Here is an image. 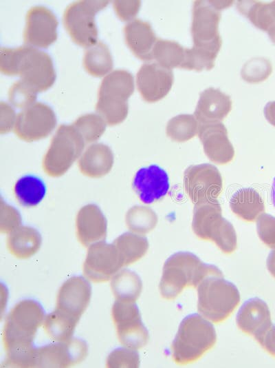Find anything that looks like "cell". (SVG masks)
<instances>
[{
	"instance_id": "60d3db41",
	"label": "cell",
	"mask_w": 275,
	"mask_h": 368,
	"mask_svg": "<svg viewBox=\"0 0 275 368\" xmlns=\"http://www.w3.org/2000/svg\"><path fill=\"white\" fill-rule=\"evenodd\" d=\"M36 93L21 80L14 83L9 90V100L16 108H26L36 99Z\"/></svg>"
},
{
	"instance_id": "cb8c5ba5",
	"label": "cell",
	"mask_w": 275,
	"mask_h": 368,
	"mask_svg": "<svg viewBox=\"0 0 275 368\" xmlns=\"http://www.w3.org/2000/svg\"><path fill=\"white\" fill-rule=\"evenodd\" d=\"M125 41L135 57L143 61L153 59L152 52L157 40L151 24L135 19L124 28Z\"/></svg>"
},
{
	"instance_id": "484cf974",
	"label": "cell",
	"mask_w": 275,
	"mask_h": 368,
	"mask_svg": "<svg viewBox=\"0 0 275 368\" xmlns=\"http://www.w3.org/2000/svg\"><path fill=\"white\" fill-rule=\"evenodd\" d=\"M231 210L247 222H253L264 213L265 204L262 197L253 188L237 190L230 201Z\"/></svg>"
},
{
	"instance_id": "681fc988",
	"label": "cell",
	"mask_w": 275,
	"mask_h": 368,
	"mask_svg": "<svg viewBox=\"0 0 275 368\" xmlns=\"http://www.w3.org/2000/svg\"><path fill=\"white\" fill-rule=\"evenodd\" d=\"M270 39L275 43V24L267 31Z\"/></svg>"
},
{
	"instance_id": "277c9868",
	"label": "cell",
	"mask_w": 275,
	"mask_h": 368,
	"mask_svg": "<svg viewBox=\"0 0 275 368\" xmlns=\"http://www.w3.org/2000/svg\"><path fill=\"white\" fill-rule=\"evenodd\" d=\"M217 341L213 325L201 316L192 314L181 322L172 343V358L175 363L187 365L199 360Z\"/></svg>"
},
{
	"instance_id": "4dcf8cb0",
	"label": "cell",
	"mask_w": 275,
	"mask_h": 368,
	"mask_svg": "<svg viewBox=\"0 0 275 368\" xmlns=\"http://www.w3.org/2000/svg\"><path fill=\"white\" fill-rule=\"evenodd\" d=\"M83 65L92 76L101 77L113 68V59L108 46L99 41L89 47L85 52Z\"/></svg>"
},
{
	"instance_id": "7a4b0ae2",
	"label": "cell",
	"mask_w": 275,
	"mask_h": 368,
	"mask_svg": "<svg viewBox=\"0 0 275 368\" xmlns=\"http://www.w3.org/2000/svg\"><path fill=\"white\" fill-rule=\"evenodd\" d=\"M45 317L44 309L38 302L25 299L17 303L8 314L3 329L6 355L33 349L34 339Z\"/></svg>"
},
{
	"instance_id": "ac0fdd59",
	"label": "cell",
	"mask_w": 275,
	"mask_h": 368,
	"mask_svg": "<svg viewBox=\"0 0 275 368\" xmlns=\"http://www.w3.org/2000/svg\"><path fill=\"white\" fill-rule=\"evenodd\" d=\"M174 81L171 70L157 63H146L140 68L136 76L138 90L142 99L148 103L157 102L170 92Z\"/></svg>"
},
{
	"instance_id": "4fadbf2b",
	"label": "cell",
	"mask_w": 275,
	"mask_h": 368,
	"mask_svg": "<svg viewBox=\"0 0 275 368\" xmlns=\"http://www.w3.org/2000/svg\"><path fill=\"white\" fill-rule=\"evenodd\" d=\"M124 266L114 244H108L102 241L89 246L83 265V272L89 280L102 283L112 278Z\"/></svg>"
},
{
	"instance_id": "f907efd6",
	"label": "cell",
	"mask_w": 275,
	"mask_h": 368,
	"mask_svg": "<svg viewBox=\"0 0 275 368\" xmlns=\"http://www.w3.org/2000/svg\"><path fill=\"white\" fill-rule=\"evenodd\" d=\"M271 198H272V203L274 206L275 207V177L274 178L272 186Z\"/></svg>"
},
{
	"instance_id": "30bf717a",
	"label": "cell",
	"mask_w": 275,
	"mask_h": 368,
	"mask_svg": "<svg viewBox=\"0 0 275 368\" xmlns=\"http://www.w3.org/2000/svg\"><path fill=\"white\" fill-rule=\"evenodd\" d=\"M221 10L217 1L194 2L191 25L193 46L219 53L222 44L219 32Z\"/></svg>"
},
{
	"instance_id": "7402d4cb",
	"label": "cell",
	"mask_w": 275,
	"mask_h": 368,
	"mask_svg": "<svg viewBox=\"0 0 275 368\" xmlns=\"http://www.w3.org/2000/svg\"><path fill=\"white\" fill-rule=\"evenodd\" d=\"M231 110L230 96L219 89L208 88L200 94L195 116L199 123L221 122Z\"/></svg>"
},
{
	"instance_id": "5bb4252c",
	"label": "cell",
	"mask_w": 275,
	"mask_h": 368,
	"mask_svg": "<svg viewBox=\"0 0 275 368\" xmlns=\"http://www.w3.org/2000/svg\"><path fill=\"white\" fill-rule=\"evenodd\" d=\"M56 124V115L47 105L36 102L18 114L14 132L22 140L34 141L47 136Z\"/></svg>"
},
{
	"instance_id": "603a6c76",
	"label": "cell",
	"mask_w": 275,
	"mask_h": 368,
	"mask_svg": "<svg viewBox=\"0 0 275 368\" xmlns=\"http://www.w3.org/2000/svg\"><path fill=\"white\" fill-rule=\"evenodd\" d=\"M76 232L79 241L85 247L104 241L107 220L97 205L90 204L80 209L76 218Z\"/></svg>"
},
{
	"instance_id": "d590c367",
	"label": "cell",
	"mask_w": 275,
	"mask_h": 368,
	"mask_svg": "<svg viewBox=\"0 0 275 368\" xmlns=\"http://www.w3.org/2000/svg\"><path fill=\"white\" fill-rule=\"evenodd\" d=\"M129 229L138 234H145L157 225V214L149 207L135 206L131 208L126 216Z\"/></svg>"
},
{
	"instance_id": "f546056e",
	"label": "cell",
	"mask_w": 275,
	"mask_h": 368,
	"mask_svg": "<svg viewBox=\"0 0 275 368\" xmlns=\"http://www.w3.org/2000/svg\"><path fill=\"white\" fill-rule=\"evenodd\" d=\"M237 8L260 30L268 31L275 24V1L271 3L239 1Z\"/></svg>"
},
{
	"instance_id": "8fae6325",
	"label": "cell",
	"mask_w": 275,
	"mask_h": 368,
	"mask_svg": "<svg viewBox=\"0 0 275 368\" xmlns=\"http://www.w3.org/2000/svg\"><path fill=\"white\" fill-rule=\"evenodd\" d=\"M184 190L195 205L217 201L223 190V180L213 165L203 163L188 167L184 173Z\"/></svg>"
},
{
	"instance_id": "836d02e7",
	"label": "cell",
	"mask_w": 275,
	"mask_h": 368,
	"mask_svg": "<svg viewBox=\"0 0 275 368\" xmlns=\"http://www.w3.org/2000/svg\"><path fill=\"white\" fill-rule=\"evenodd\" d=\"M78 323V320L65 316L54 309L45 317L43 328L52 340L65 341L72 338Z\"/></svg>"
},
{
	"instance_id": "74e56055",
	"label": "cell",
	"mask_w": 275,
	"mask_h": 368,
	"mask_svg": "<svg viewBox=\"0 0 275 368\" xmlns=\"http://www.w3.org/2000/svg\"><path fill=\"white\" fill-rule=\"evenodd\" d=\"M73 125L85 142L91 143L102 136L105 130L106 122L100 115L88 114L79 117Z\"/></svg>"
},
{
	"instance_id": "ba28073f",
	"label": "cell",
	"mask_w": 275,
	"mask_h": 368,
	"mask_svg": "<svg viewBox=\"0 0 275 368\" xmlns=\"http://www.w3.org/2000/svg\"><path fill=\"white\" fill-rule=\"evenodd\" d=\"M84 147L85 141L73 125H61L45 155L43 169L52 176H61L80 156Z\"/></svg>"
},
{
	"instance_id": "3957f363",
	"label": "cell",
	"mask_w": 275,
	"mask_h": 368,
	"mask_svg": "<svg viewBox=\"0 0 275 368\" xmlns=\"http://www.w3.org/2000/svg\"><path fill=\"white\" fill-rule=\"evenodd\" d=\"M220 273L217 266L204 263L192 253H175L164 264L160 294L166 300H173L186 287L197 288L206 276Z\"/></svg>"
},
{
	"instance_id": "bcb514c9",
	"label": "cell",
	"mask_w": 275,
	"mask_h": 368,
	"mask_svg": "<svg viewBox=\"0 0 275 368\" xmlns=\"http://www.w3.org/2000/svg\"><path fill=\"white\" fill-rule=\"evenodd\" d=\"M258 343L266 351L275 357V325L270 327Z\"/></svg>"
},
{
	"instance_id": "d4e9b609",
	"label": "cell",
	"mask_w": 275,
	"mask_h": 368,
	"mask_svg": "<svg viewBox=\"0 0 275 368\" xmlns=\"http://www.w3.org/2000/svg\"><path fill=\"white\" fill-rule=\"evenodd\" d=\"M113 163L111 149L103 143L91 145L79 160L81 172L91 177H100L107 174Z\"/></svg>"
},
{
	"instance_id": "8992f818",
	"label": "cell",
	"mask_w": 275,
	"mask_h": 368,
	"mask_svg": "<svg viewBox=\"0 0 275 368\" xmlns=\"http://www.w3.org/2000/svg\"><path fill=\"white\" fill-rule=\"evenodd\" d=\"M133 92V75L124 70L113 71L101 82L96 106L97 113L110 125L120 123L127 116V100Z\"/></svg>"
},
{
	"instance_id": "9c48e42d",
	"label": "cell",
	"mask_w": 275,
	"mask_h": 368,
	"mask_svg": "<svg viewBox=\"0 0 275 368\" xmlns=\"http://www.w3.org/2000/svg\"><path fill=\"white\" fill-rule=\"evenodd\" d=\"M108 3L109 1H78L67 7L63 23L76 44L89 48L96 43L98 29L95 15Z\"/></svg>"
},
{
	"instance_id": "c3c4849f",
	"label": "cell",
	"mask_w": 275,
	"mask_h": 368,
	"mask_svg": "<svg viewBox=\"0 0 275 368\" xmlns=\"http://www.w3.org/2000/svg\"><path fill=\"white\" fill-rule=\"evenodd\" d=\"M267 267L270 274L275 278V249L269 254L267 258Z\"/></svg>"
},
{
	"instance_id": "f35d334b",
	"label": "cell",
	"mask_w": 275,
	"mask_h": 368,
	"mask_svg": "<svg viewBox=\"0 0 275 368\" xmlns=\"http://www.w3.org/2000/svg\"><path fill=\"white\" fill-rule=\"evenodd\" d=\"M270 61L265 58H253L248 61L241 70L242 78L249 83H258L265 80L272 73Z\"/></svg>"
},
{
	"instance_id": "44dd1931",
	"label": "cell",
	"mask_w": 275,
	"mask_h": 368,
	"mask_svg": "<svg viewBox=\"0 0 275 368\" xmlns=\"http://www.w3.org/2000/svg\"><path fill=\"white\" fill-rule=\"evenodd\" d=\"M238 327L259 343L272 325L271 314L267 305L258 298L245 301L236 318Z\"/></svg>"
},
{
	"instance_id": "ee69618b",
	"label": "cell",
	"mask_w": 275,
	"mask_h": 368,
	"mask_svg": "<svg viewBox=\"0 0 275 368\" xmlns=\"http://www.w3.org/2000/svg\"><path fill=\"white\" fill-rule=\"evenodd\" d=\"M140 1H114L113 8L117 15L122 21L133 19L139 12Z\"/></svg>"
},
{
	"instance_id": "7c38bea8",
	"label": "cell",
	"mask_w": 275,
	"mask_h": 368,
	"mask_svg": "<svg viewBox=\"0 0 275 368\" xmlns=\"http://www.w3.org/2000/svg\"><path fill=\"white\" fill-rule=\"evenodd\" d=\"M111 316L118 340L124 347L138 350L147 344L148 332L135 303L116 300L112 307Z\"/></svg>"
},
{
	"instance_id": "ffe728a7",
	"label": "cell",
	"mask_w": 275,
	"mask_h": 368,
	"mask_svg": "<svg viewBox=\"0 0 275 368\" xmlns=\"http://www.w3.org/2000/svg\"><path fill=\"white\" fill-rule=\"evenodd\" d=\"M132 186L142 203L151 204L167 194L170 188L169 177L163 168L151 165L136 172Z\"/></svg>"
},
{
	"instance_id": "4316f807",
	"label": "cell",
	"mask_w": 275,
	"mask_h": 368,
	"mask_svg": "<svg viewBox=\"0 0 275 368\" xmlns=\"http://www.w3.org/2000/svg\"><path fill=\"white\" fill-rule=\"evenodd\" d=\"M41 236L34 228L19 226L9 234L7 247L9 252L19 258H28L40 249Z\"/></svg>"
},
{
	"instance_id": "1f68e13d",
	"label": "cell",
	"mask_w": 275,
	"mask_h": 368,
	"mask_svg": "<svg viewBox=\"0 0 275 368\" xmlns=\"http://www.w3.org/2000/svg\"><path fill=\"white\" fill-rule=\"evenodd\" d=\"M122 259L124 266L140 260L146 253L148 242L144 236L126 232L118 237L113 243Z\"/></svg>"
},
{
	"instance_id": "52a82bcc",
	"label": "cell",
	"mask_w": 275,
	"mask_h": 368,
	"mask_svg": "<svg viewBox=\"0 0 275 368\" xmlns=\"http://www.w3.org/2000/svg\"><path fill=\"white\" fill-rule=\"evenodd\" d=\"M192 228L198 238L213 241L225 254H231L236 249V232L222 216L218 201L195 205Z\"/></svg>"
},
{
	"instance_id": "5b68a950",
	"label": "cell",
	"mask_w": 275,
	"mask_h": 368,
	"mask_svg": "<svg viewBox=\"0 0 275 368\" xmlns=\"http://www.w3.org/2000/svg\"><path fill=\"white\" fill-rule=\"evenodd\" d=\"M198 311L206 319L219 323L227 319L240 302L236 287L222 273L206 276L197 287Z\"/></svg>"
},
{
	"instance_id": "7bdbcfd3",
	"label": "cell",
	"mask_w": 275,
	"mask_h": 368,
	"mask_svg": "<svg viewBox=\"0 0 275 368\" xmlns=\"http://www.w3.org/2000/svg\"><path fill=\"white\" fill-rule=\"evenodd\" d=\"M21 216L18 211L6 204L1 207V232L10 233L21 225Z\"/></svg>"
},
{
	"instance_id": "2e32d148",
	"label": "cell",
	"mask_w": 275,
	"mask_h": 368,
	"mask_svg": "<svg viewBox=\"0 0 275 368\" xmlns=\"http://www.w3.org/2000/svg\"><path fill=\"white\" fill-rule=\"evenodd\" d=\"M58 21L53 12L43 6L30 8L26 15L23 33L28 46L47 48L57 39Z\"/></svg>"
},
{
	"instance_id": "f1b7e54d",
	"label": "cell",
	"mask_w": 275,
	"mask_h": 368,
	"mask_svg": "<svg viewBox=\"0 0 275 368\" xmlns=\"http://www.w3.org/2000/svg\"><path fill=\"white\" fill-rule=\"evenodd\" d=\"M111 287L117 300L135 303L141 294L142 283L134 272L122 269L112 277Z\"/></svg>"
},
{
	"instance_id": "8d00e7d4",
	"label": "cell",
	"mask_w": 275,
	"mask_h": 368,
	"mask_svg": "<svg viewBox=\"0 0 275 368\" xmlns=\"http://www.w3.org/2000/svg\"><path fill=\"white\" fill-rule=\"evenodd\" d=\"M217 53L210 50L193 46L185 48L184 59L180 68L198 72L210 70L214 66Z\"/></svg>"
},
{
	"instance_id": "6da1fadb",
	"label": "cell",
	"mask_w": 275,
	"mask_h": 368,
	"mask_svg": "<svg viewBox=\"0 0 275 368\" xmlns=\"http://www.w3.org/2000/svg\"><path fill=\"white\" fill-rule=\"evenodd\" d=\"M0 70L15 76L36 92L47 90L56 80L53 62L48 54L31 46L1 48Z\"/></svg>"
},
{
	"instance_id": "d6a6232c",
	"label": "cell",
	"mask_w": 275,
	"mask_h": 368,
	"mask_svg": "<svg viewBox=\"0 0 275 368\" xmlns=\"http://www.w3.org/2000/svg\"><path fill=\"white\" fill-rule=\"evenodd\" d=\"M185 48L179 43L157 39L152 52L155 59L164 68H180L184 59Z\"/></svg>"
},
{
	"instance_id": "9a60e30c",
	"label": "cell",
	"mask_w": 275,
	"mask_h": 368,
	"mask_svg": "<svg viewBox=\"0 0 275 368\" xmlns=\"http://www.w3.org/2000/svg\"><path fill=\"white\" fill-rule=\"evenodd\" d=\"M87 354V343L72 338L36 348V367H69L82 361Z\"/></svg>"
},
{
	"instance_id": "ab89813d",
	"label": "cell",
	"mask_w": 275,
	"mask_h": 368,
	"mask_svg": "<svg viewBox=\"0 0 275 368\" xmlns=\"http://www.w3.org/2000/svg\"><path fill=\"white\" fill-rule=\"evenodd\" d=\"M139 366L140 356L137 350L126 347L112 351L106 362V367L110 368H136Z\"/></svg>"
},
{
	"instance_id": "7dc6e473",
	"label": "cell",
	"mask_w": 275,
	"mask_h": 368,
	"mask_svg": "<svg viewBox=\"0 0 275 368\" xmlns=\"http://www.w3.org/2000/svg\"><path fill=\"white\" fill-rule=\"evenodd\" d=\"M267 121L275 127V101L267 103L263 110Z\"/></svg>"
},
{
	"instance_id": "f6af8a7d",
	"label": "cell",
	"mask_w": 275,
	"mask_h": 368,
	"mask_svg": "<svg viewBox=\"0 0 275 368\" xmlns=\"http://www.w3.org/2000/svg\"><path fill=\"white\" fill-rule=\"evenodd\" d=\"M1 114L5 116V117L1 116V118H6L5 121L1 122V132H7L10 130L14 123V111L7 103L1 102Z\"/></svg>"
},
{
	"instance_id": "b9f144b4",
	"label": "cell",
	"mask_w": 275,
	"mask_h": 368,
	"mask_svg": "<svg viewBox=\"0 0 275 368\" xmlns=\"http://www.w3.org/2000/svg\"><path fill=\"white\" fill-rule=\"evenodd\" d=\"M256 230L263 243L275 249V217L265 212L261 214L256 219Z\"/></svg>"
},
{
	"instance_id": "83f0119b",
	"label": "cell",
	"mask_w": 275,
	"mask_h": 368,
	"mask_svg": "<svg viewBox=\"0 0 275 368\" xmlns=\"http://www.w3.org/2000/svg\"><path fill=\"white\" fill-rule=\"evenodd\" d=\"M15 196L23 207H32L38 205L44 198L47 187L43 180L34 174L19 178L14 187Z\"/></svg>"
},
{
	"instance_id": "e0dca14e",
	"label": "cell",
	"mask_w": 275,
	"mask_h": 368,
	"mask_svg": "<svg viewBox=\"0 0 275 368\" xmlns=\"http://www.w3.org/2000/svg\"><path fill=\"white\" fill-rule=\"evenodd\" d=\"M91 287L87 279L76 276L68 278L60 287L55 309L79 321L89 305Z\"/></svg>"
},
{
	"instance_id": "e575fe53",
	"label": "cell",
	"mask_w": 275,
	"mask_h": 368,
	"mask_svg": "<svg viewBox=\"0 0 275 368\" xmlns=\"http://www.w3.org/2000/svg\"><path fill=\"white\" fill-rule=\"evenodd\" d=\"M199 122L193 114H182L170 119L166 125L167 136L176 142H184L198 134Z\"/></svg>"
},
{
	"instance_id": "d6986e66",
	"label": "cell",
	"mask_w": 275,
	"mask_h": 368,
	"mask_svg": "<svg viewBox=\"0 0 275 368\" xmlns=\"http://www.w3.org/2000/svg\"><path fill=\"white\" fill-rule=\"evenodd\" d=\"M197 134L206 155L211 161L225 165L232 161L234 149L221 122L199 123Z\"/></svg>"
}]
</instances>
